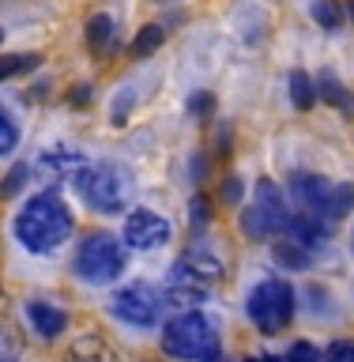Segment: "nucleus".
<instances>
[{
    "mask_svg": "<svg viewBox=\"0 0 354 362\" xmlns=\"http://www.w3.org/2000/svg\"><path fill=\"white\" fill-rule=\"evenodd\" d=\"M332 189V181L321 177V174H294L290 177V197L298 204V211H309V215H321V204Z\"/></svg>",
    "mask_w": 354,
    "mask_h": 362,
    "instance_id": "9d476101",
    "label": "nucleus"
},
{
    "mask_svg": "<svg viewBox=\"0 0 354 362\" xmlns=\"http://www.w3.org/2000/svg\"><path fill=\"white\" fill-rule=\"evenodd\" d=\"M163 351L170 358H215L219 336L203 313H177L163 328Z\"/></svg>",
    "mask_w": 354,
    "mask_h": 362,
    "instance_id": "7ed1b4c3",
    "label": "nucleus"
},
{
    "mask_svg": "<svg viewBox=\"0 0 354 362\" xmlns=\"http://www.w3.org/2000/svg\"><path fill=\"white\" fill-rule=\"evenodd\" d=\"M110 42H113V19L110 16H90L87 19V45L95 53H106Z\"/></svg>",
    "mask_w": 354,
    "mask_h": 362,
    "instance_id": "2eb2a0df",
    "label": "nucleus"
},
{
    "mask_svg": "<svg viewBox=\"0 0 354 362\" xmlns=\"http://www.w3.org/2000/svg\"><path fill=\"white\" fill-rule=\"evenodd\" d=\"M0 42H4V30H0Z\"/></svg>",
    "mask_w": 354,
    "mask_h": 362,
    "instance_id": "2f4dec72",
    "label": "nucleus"
},
{
    "mask_svg": "<svg viewBox=\"0 0 354 362\" xmlns=\"http://www.w3.org/2000/svg\"><path fill=\"white\" fill-rule=\"evenodd\" d=\"M347 16H350V19H354V0H350V4H347Z\"/></svg>",
    "mask_w": 354,
    "mask_h": 362,
    "instance_id": "7c9ffc66",
    "label": "nucleus"
},
{
    "mask_svg": "<svg viewBox=\"0 0 354 362\" xmlns=\"http://www.w3.org/2000/svg\"><path fill=\"white\" fill-rule=\"evenodd\" d=\"M68 166H83L79 163V155H72V151H61V155H45L42 158V170H68Z\"/></svg>",
    "mask_w": 354,
    "mask_h": 362,
    "instance_id": "393cba45",
    "label": "nucleus"
},
{
    "mask_svg": "<svg viewBox=\"0 0 354 362\" xmlns=\"http://www.w3.org/2000/svg\"><path fill=\"white\" fill-rule=\"evenodd\" d=\"M242 192H245L242 177H226V185H223V200L226 204H237V200H242Z\"/></svg>",
    "mask_w": 354,
    "mask_h": 362,
    "instance_id": "a878e982",
    "label": "nucleus"
},
{
    "mask_svg": "<svg viewBox=\"0 0 354 362\" xmlns=\"http://www.w3.org/2000/svg\"><path fill=\"white\" fill-rule=\"evenodd\" d=\"M23 181H27V166H11L4 185H0V197H16V192L23 189Z\"/></svg>",
    "mask_w": 354,
    "mask_h": 362,
    "instance_id": "b1692460",
    "label": "nucleus"
},
{
    "mask_svg": "<svg viewBox=\"0 0 354 362\" xmlns=\"http://www.w3.org/2000/svg\"><path fill=\"white\" fill-rule=\"evenodd\" d=\"M245 362H283V358H276V355H268V358L264 355H253V358H245Z\"/></svg>",
    "mask_w": 354,
    "mask_h": 362,
    "instance_id": "c756f323",
    "label": "nucleus"
},
{
    "mask_svg": "<svg viewBox=\"0 0 354 362\" xmlns=\"http://www.w3.org/2000/svg\"><path fill=\"white\" fill-rule=\"evenodd\" d=\"M290 211H287V200H283V192L276 181H260L256 192H253V204H249V211L242 215L245 223V234L253 238V242H264V238L279 234L283 226H287Z\"/></svg>",
    "mask_w": 354,
    "mask_h": 362,
    "instance_id": "423d86ee",
    "label": "nucleus"
},
{
    "mask_svg": "<svg viewBox=\"0 0 354 362\" xmlns=\"http://www.w3.org/2000/svg\"><path fill=\"white\" fill-rule=\"evenodd\" d=\"M110 310L117 321L132 325V328H151L158 321V313H163V302H158V291L151 283H129V287H121L113 294Z\"/></svg>",
    "mask_w": 354,
    "mask_h": 362,
    "instance_id": "0eeeda50",
    "label": "nucleus"
},
{
    "mask_svg": "<svg viewBox=\"0 0 354 362\" xmlns=\"http://www.w3.org/2000/svg\"><path fill=\"white\" fill-rule=\"evenodd\" d=\"M283 362H324V351L302 339V344H294V347L287 351V358H283Z\"/></svg>",
    "mask_w": 354,
    "mask_h": 362,
    "instance_id": "4be33fe9",
    "label": "nucleus"
},
{
    "mask_svg": "<svg viewBox=\"0 0 354 362\" xmlns=\"http://www.w3.org/2000/svg\"><path fill=\"white\" fill-rule=\"evenodd\" d=\"M163 38H166V30L163 27H143L140 34H136V42H132V57H151L158 45H163Z\"/></svg>",
    "mask_w": 354,
    "mask_h": 362,
    "instance_id": "a211bd4d",
    "label": "nucleus"
},
{
    "mask_svg": "<svg viewBox=\"0 0 354 362\" xmlns=\"http://www.w3.org/2000/svg\"><path fill=\"white\" fill-rule=\"evenodd\" d=\"M42 57L38 53H11V57H0V79H11L19 72H30Z\"/></svg>",
    "mask_w": 354,
    "mask_h": 362,
    "instance_id": "6ab92c4d",
    "label": "nucleus"
},
{
    "mask_svg": "<svg viewBox=\"0 0 354 362\" xmlns=\"http://www.w3.org/2000/svg\"><path fill=\"white\" fill-rule=\"evenodd\" d=\"M124 242L132 249H158L170 242V223L155 211H132L124 219Z\"/></svg>",
    "mask_w": 354,
    "mask_h": 362,
    "instance_id": "6e6552de",
    "label": "nucleus"
},
{
    "mask_svg": "<svg viewBox=\"0 0 354 362\" xmlns=\"http://www.w3.org/2000/svg\"><path fill=\"white\" fill-rule=\"evenodd\" d=\"M76 189H79V197L87 200V208L113 215L132 197V174L124 166H113V163L79 166L76 170Z\"/></svg>",
    "mask_w": 354,
    "mask_h": 362,
    "instance_id": "f03ea898",
    "label": "nucleus"
},
{
    "mask_svg": "<svg viewBox=\"0 0 354 362\" xmlns=\"http://www.w3.org/2000/svg\"><path fill=\"white\" fill-rule=\"evenodd\" d=\"M16 238L27 253H57L72 238V211L57 192H38L16 211Z\"/></svg>",
    "mask_w": 354,
    "mask_h": 362,
    "instance_id": "f257e3e1",
    "label": "nucleus"
},
{
    "mask_svg": "<svg viewBox=\"0 0 354 362\" xmlns=\"http://www.w3.org/2000/svg\"><path fill=\"white\" fill-rule=\"evenodd\" d=\"M249 321H253L264 336L283 332L294 321V287L287 279H260L253 291H249Z\"/></svg>",
    "mask_w": 354,
    "mask_h": 362,
    "instance_id": "20e7f679",
    "label": "nucleus"
},
{
    "mask_svg": "<svg viewBox=\"0 0 354 362\" xmlns=\"http://www.w3.org/2000/svg\"><path fill=\"white\" fill-rule=\"evenodd\" d=\"M271 253H276V260L283 268H290V272H298V268H305L313 260V253L305 245H298V242H290V238H283V242H276L271 245Z\"/></svg>",
    "mask_w": 354,
    "mask_h": 362,
    "instance_id": "4468645a",
    "label": "nucleus"
},
{
    "mask_svg": "<svg viewBox=\"0 0 354 362\" xmlns=\"http://www.w3.org/2000/svg\"><path fill=\"white\" fill-rule=\"evenodd\" d=\"M313 19L321 23L324 30H339V27H343V8H339L336 0H317V4H313Z\"/></svg>",
    "mask_w": 354,
    "mask_h": 362,
    "instance_id": "aec40b11",
    "label": "nucleus"
},
{
    "mask_svg": "<svg viewBox=\"0 0 354 362\" xmlns=\"http://www.w3.org/2000/svg\"><path fill=\"white\" fill-rule=\"evenodd\" d=\"M189 106H192V113H200V117H208V113H211V106H215V98H211V95H203V90H200V95H192V102H189Z\"/></svg>",
    "mask_w": 354,
    "mask_h": 362,
    "instance_id": "bb28decb",
    "label": "nucleus"
},
{
    "mask_svg": "<svg viewBox=\"0 0 354 362\" xmlns=\"http://www.w3.org/2000/svg\"><path fill=\"white\" fill-rule=\"evenodd\" d=\"M16 144H19V129H16V121H11V113L0 106V155L16 151Z\"/></svg>",
    "mask_w": 354,
    "mask_h": 362,
    "instance_id": "412c9836",
    "label": "nucleus"
},
{
    "mask_svg": "<svg viewBox=\"0 0 354 362\" xmlns=\"http://www.w3.org/2000/svg\"><path fill=\"white\" fill-rule=\"evenodd\" d=\"M350 208H354V185L350 181H332V189H328V197L321 204V219L324 223H339Z\"/></svg>",
    "mask_w": 354,
    "mask_h": 362,
    "instance_id": "f8f14e48",
    "label": "nucleus"
},
{
    "mask_svg": "<svg viewBox=\"0 0 354 362\" xmlns=\"http://www.w3.org/2000/svg\"><path fill=\"white\" fill-rule=\"evenodd\" d=\"M68 358L72 362H117V351H113L102 336H79L72 351H68Z\"/></svg>",
    "mask_w": 354,
    "mask_h": 362,
    "instance_id": "ddd939ff",
    "label": "nucleus"
},
{
    "mask_svg": "<svg viewBox=\"0 0 354 362\" xmlns=\"http://www.w3.org/2000/svg\"><path fill=\"white\" fill-rule=\"evenodd\" d=\"M324 362H354V344H350V339H336V344H328Z\"/></svg>",
    "mask_w": 354,
    "mask_h": 362,
    "instance_id": "5701e85b",
    "label": "nucleus"
},
{
    "mask_svg": "<svg viewBox=\"0 0 354 362\" xmlns=\"http://www.w3.org/2000/svg\"><path fill=\"white\" fill-rule=\"evenodd\" d=\"M27 317H30L34 332H38V336H45V339L61 336L64 328H68V317H64V310H57L53 302H42V298L27 302Z\"/></svg>",
    "mask_w": 354,
    "mask_h": 362,
    "instance_id": "9b49d317",
    "label": "nucleus"
},
{
    "mask_svg": "<svg viewBox=\"0 0 354 362\" xmlns=\"http://www.w3.org/2000/svg\"><path fill=\"white\" fill-rule=\"evenodd\" d=\"M317 90H321V98H328L332 106H339V110H354V98L347 95V87L339 83V79H336L332 72H324V76H321V83H317Z\"/></svg>",
    "mask_w": 354,
    "mask_h": 362,
    "instance_id": "f3484780",
    "label": "nucleus"
},
{
    "mask_svg": "<svg viewBox=\"0 0 354 362\" xmlns=\"http://www.w3.org/2000/svg\"><path fill=\"white\" fill-rule=\"evenodd\" d=\"M166 298L174 305H200L203 298H208V279L181 260V264H174L170 276H166Z\"/></svg>",
    "mask_w": 354,
    "mask_h": 362,
    "instance_id": "1a4fd4ad",
    "label": "nucleus"
},
{
    "mask_svg": "<svg viewBox=\"0 0 354 362\" xmlns=\"http://www.w3.org/2000/svg\"><path fill=\"white\" fill-rule=\"evenodd\" d=\"M83 102H90V87H76V95H72V106H83Z\"/></svg>",
    "mask_w": 354,
    "mask_h": 362,
    "instance_id": "c85d7f7f",
    "label": "nucleus"
},
{
    "mask_svg": "<svg viewBox=\"0 0 354 362\" xmlns=\"http://www.w3.org/2000/svg\"><path fill=\"white\" fill-rule=\"evenodd\" d=\"M124 272V249L113 234H87L76 249V276L106 287Z\"/></svg>",
    "mask_w": 354,
    "mask_h": 362,
    "instance_id": "39448f33",
    "label": "nucleus"
},
{
    "mask_svg": "<svg viewBox=\"0 0 354 362\" xmlns=\"http://www.w3.org/2000/svg\"><path fill=\"white\" fill-rule=\"evenodd\" d=\"M203 208H208V204H203V197H196V200H192V219H196V223L211 219V211H203Z\"/></svg>",
    "mask_w": 354,
    "mask_h": 362,
    "instance_id": "cd10ccee",
    "label": "nucleus"
},
{
    "mask_svg": "<svg viewBox=\"0 0 354 362\" xmlns=\"http://www.w3.org/2000/svg\"><path fill=\"white\" fill-rule=\"evenodd\" d=\"M290 102L298 110H309L317 102V83L302 72V68H298V72H290Z\"/></svg>",
    "mask_w": 354,
    "mask_h": 362,
    "instance_id": "dca6fc26",
    "label": "nucleus"
}]
</instances>
